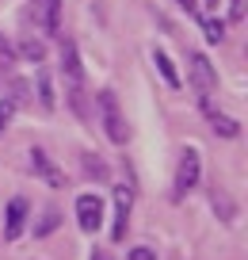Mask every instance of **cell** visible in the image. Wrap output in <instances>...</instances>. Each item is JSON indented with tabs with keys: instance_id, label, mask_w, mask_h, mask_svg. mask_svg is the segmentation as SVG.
<instances>
[{
	"instance_id": "1",
	"label": "cell",
	"mask_w": 248,
	"mask_h": 260,
	"mask_svg": "<svg viewBox=\"0 0 248 260\" xmlns=\"http://www.w3.org/2000/svg\"><path fill=\"white\" fill-rule=\"evenodd\" d=\"M61 69H65V81H69V100L77 107V115H88V107H84V69H80V57H77L73 42L61 46Z\"/></svg>"
},
{
	"instance_id": "2",
	"label": "cell",
	"mask_w": 248,
	"mask_h": 260,
	"mask_svg": "<svg viewBox=\"0 0 248 260\" xmlns=\"http://www.w3.org/2000/svg\"><path fill=\"white\" fill-rule=\"evenodd\" d=\"M99 115H103V130H107V138L111 142H126L130 138V126H126V119H122V111H119V100H115V92H99Z\"/></svg>"
},
{
	"instance_id": "3",
	"label": "cell",
	"mask_w": 248,
	"mask_h": 260,
	"mask_svg": "<svg viewBox=\"0 0 248 260\" xmlns=\"http://www.w3.org/2000/svg\"><path fill=\"white\" fill-rule=\"evenodd\" d=\"M199 172H202V161H199V149L187 146L180 153V165H176V187H172V199H184L195 184H199Z\"/></svg>"
},
{
	"instance_id": "4",
	"label": "cell",
	"mask_w": 248,
	"mask_h": 260,
	"mask_svg": "<svg viewBox=\"0 0 248 260\" xmlns=\"http://www.w3.org/2000/svg\"><path fill=\"white\" fill-rule=\"evenodd\" d=\"M187 69H191V84H195V92H199V100H210V92L218 88V73H214V65H210V57L191 54L187 57Z\"/></svg>"
},
{
	"instance_id": "5",
	"label": "cell",
	"mask_w": 248,
	"mask_h": 260,
	"mask_svg": "<svg viewBox=\"0 0 248 260\" xmlns=\"http://www.w3.org/2000/svg\"><path fill=\"white\" fill-rule=\"evenodd\" d=\"M77 222L84 234H96L103 226V199L99 195H80L77 199Z\"/></svg>"
},
{
	"instance_id": "6",
	"label": "cell",
	"mask_w": 248,
	"mask_h": 260,
	"mask_svg": "<svg viewBox=\"0 0 248 260\" xmlns=\"http://www.w3.org/2000/svg\"><path fill=\"white\" fill-rule=\"evenodd\" d=\"M31 16L46 35L61 31V0H31Z\"/></svg>"
},
{
	"instance_id": "7",
	"label": "cell",
	"mask_w": 248,
	"mask_h": 260,
	"mask_svg": "<svg viewBox=\"0 0 248 260\" xmlns=\"http://www.w3.org/2000/svg\"><path fill=\"white\" fill-rule=\"evenodd\" d=\"M130 203H134V191L119 184V187H115V230H111L115 245L126 237V226H130Z\"/></svg>"
},
{
	"instance_id": "8",
	"label": "cell",
	"mask_w": 248,
	"mask_h": 260,
	"mask_svg": "<svg viewBox=\"0 0 248 260\" xmlns=\"http://www.w3.org/2000/svg\"><path fill=\"white\" fill-rule=\"evenodd\" d=\"M23 222H27V199H12L8 218H4V241H16L23 234Z\"/></svg>"
},
{
	"instance_id": "9",
	"label": "cell",
	"mask_w": 248,
	"mask_h": 260,
	"mask_svg": "<svg viewBox=\"0 0 248 260\" xmlns=\"http://www.w3.org/2000/svg\"><path fill=\"white\" fill-rule=\"evenodd\" d=\"M31 169L39 172V176L46 180L50 187H61V184H65V176H61V172L54 169V165H50V157L42 153V149H31Z\"/></svg>"
},
{
	"instance_id": "10",
	"label": "cell",
	"mask_w": 248,
	"mask_h": 260,
	"mask_svg": "<svg viewBox=\"0 0 248 260\" xmlns=\"http://www.w3.org/2000/svg\"><path fill=\"white\" fill-rule=\"evenodd\" d=\"M206 115H210V126H214V134H222V138H237V134H240V126L229 119V115H218V111H210V107H206Z\"/></svg>"
},
{
	"instance_id": "11",
	"label": "cell",
	"mask_w": 248,
	"mask_h": 260,
	"mask_svg": "<svg viewBox=\"0 0 248 260\" xmlns=\"http://www.w3.org/2000/svg\"><path fill=\"white\" fill-rule=\"evenodd\" d=\"M153 61H157V69H160V77H164V81H168V84H172V88H176V84H180V73H176V65H172V61H168V54H160V50H157V54H153Z\"/></svg>"
},
{
	"instance_id": "12",
	"label": "cell",
	"mask_w": 248,
	"mask_h": 260,
	"mask_svg": "<svg viewBox=\"0 0 248 260\" xmlns=\"http://www.w3.org/2000/svg\"><path fill=\"white\" fill-rule=\"evenodd\" d=\"M39 104L46 107V111H54V84H50V73H39Z\"/></svg>"
},
{
	"instance_id": "13",
	"label": "cell",
	"mask_w": 248,
	"mask_h": 260,
	"mask_svg": "<svg viewBox=\"0 0 248 260\" xmlns=\"http://www.w3.org/2000/svg\"><path fill=\"white\" fill-rule=\"evenodd\" d=\"M19 50H23L27 61H42V57H46V46H42L39 39H23V46H19Z\"/></svg>"
},
{
	"instance_id": "14",
	"label": "cell",
	"mask_w": 248,
	"mask_h": 260,
	"mask_svg": "<svg viewBox=\"0 0 248 260\" xmlns=\"http://www.w3.org/2000/svg\"><path fill=\"white\" fill-rule=\"evenodd\" d=\"M84 172L96 176V180H107V165L99 161V157H92V153H84Z\"/></svg>"
},
{
	"instance_id": "15",
	"label": "cell",
	"mask_w": 248,
	"mask_h": 260,
	"mask_svg": "<svg viewBox=\"0 0 248 260\" xmlns=\"http://www.w3.org/2000/svg\"><path fill=\"white\" fill-rule=\"evenodd\" d=\"M57 222H61V214H57V207H50V211H46V218H42L39 226H34V234H39V237H46L50 230L57 226Z\"/></svg>"
},
{
	"instance_id": "16",
	"label": "cell",
	"mask_w": 248,
	"mask_h": 260,
	"mask_svg": "<svg viewBox=\"0 0 248 260\" xmlns=\"http://www.w3.org/2000/svg\"><path fill=\"white\" fill-rule=\"evenodd\" d=\"M202 31H206L210 42H222V39H225V23H222V19H206V23H202Z\"/></svg>"
},
{
	"instance_id": "17",
	"label": "cell",
	"mask_w": 248,
	"mask_h": 260,
	"mask_svg": "<svg viewBox=\"0 0 248 260\" xmlns=\"http://www.w3.org/2000/svg\"><path fill=\"white\" fill-rule=\"evenodd\" d=\"M12 111H16V104H12V100H0V134L8 130V122H12Z\"/></svg>"
},
{
	"instance_id": "18",
	"label": "cell",
	"mask_w": 248,
	"mask_h": 260,
	"mask_svg": "<svg viewBox=\"0 0 248 260\" xmlns=\"http://www.w3.org/2000/svg\"><path fill=\"white\" fill-rule=\"evenodd\" d=\"M244 12H248V0H229V19H233V23H240Z\"/></svg>"
},
{
	"instance_id": "19",
	"label": "cell",
	"mask_w": 248,
	"mask_h": 260,
	"mask_svg": "<svg viewBox=\"0 0 248 260\" xmlns=\"http://www.w3.org/2000/svg\"><path fill=\"white\" fill-rule=\"evenodd\" d=\"M12 57H16V54H12V46H8L4 39H0V69H8V65H12Z\"/></svg>"
},
{
	"instance_id": "20",
	"label": "cell",
	"mask_w": 248,
	"mask_h": 260,
	"mask_svg": "<svg viewBox=\"0 0 248 260\" xmlns=\"http://www.w3.org/2000/svg\"><path fill=\"white\" fill-rule=\"evenodd\" d=\"M130 260H157V256H153L149 249H134V252H130Z\"/></svg>"
},
{
	"instance_id": "21",
	"label": "cell",
	"mask_w": 248,
	"mask_h": 260,
	"mask_svg": "<svg viewBox=\"0 0 248 260\" xmlns=\"http://www.w3.org/2000/svg\"><path fill=\"white\" fill-rule=\"evenodd\" d=\"M176 4H180V8H187V12H195V8H199L195 0H176Z\"/></svg>"
},
{
	"instance_id": "22",
	"label": "cell",
	"mask_w": 248,
	"mask_h": 260,
	"mask_svg": "<svg viewBox=\"0 0 248 260\" xmlns=\"http://www.w3.org/2000/svg\"><path fill=\"white\" fill-rule=\"evenodd\" d=\"M206 4H218V0H206Z\"/></svg>"
}]
</instances>
